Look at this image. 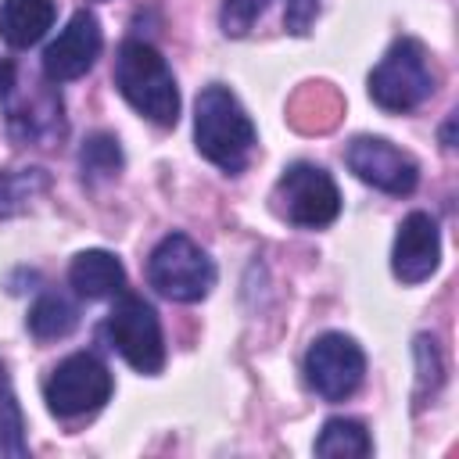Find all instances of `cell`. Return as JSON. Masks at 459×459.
<instances>
[{
  "label": "cell",
  "instance_id": "19",
  "mask_svg": "<svg viewBox=\"0 0 459 459\" xmlns=\"http://www.w3.org/2000/svg\"><path fill=\"white\" fill-rule=\"evenodd\" d=\"M0 452L4 455H25V437H22V412H18V402L11 394V384H7V373L0 366Z\"/></svg>",
  "mask_w": 459,
  "mask_h": 459
},
{
  "label": "cell",
  "instance_id": "22",
  "mask_svg": "<svg viewBox=\"0 0 459 459\" xmlns=\"http://www.w3.org/2000/svg\"><path fill=\"white\" fill-rule=\"evenodd\" d=\"M316 14H319V0H287L283 22H287V29H290L294 36H305L308 25L316 22Z\"/></svg>",
  "mask_w": 459,
  "mask_h": 459
},
{
  "label": "cell",
  "instance_id": "9",
  "mask_svg": "<svg viewBox=\"0 0 459 459\" xmlns=\"http://www.w3.org/2000/svg\"><path fill=\"white\" fill-rule=\"evenodd\" d=\"M344 158H348V169L362 183H369V186H377L384 194H398L402 197V194L416 190V179H420L416 161L405 151H398L391 140H384V136H359V140H351Z\"/></svg>",
  "mask_w": 459,
  "mask_h": 459
},
{
  "label": "cell",
  "instance_id": "2",
  "mask_svg": "<svg viewBox=\"0 0 459 459\" xmlns=\"http://www.w3.org/2000/svg\"><path fill=\"white\" fill-rule=\"evenodd\" d=\"M115 86L143 118H151L158 126H176V118H179V90H176L172 68L165 65V57L151 43L126 39L118 47Z\"/></svg>",
  "mask_w": 459,
  "mask_h": 459
},
{
  "label": "cell",
  "instance_id": "16",
  "mask_svg": "<svg viewBox=\"0 0 459 459\" xmlns=\"http://www.w3.org/2000/svg\"><path fill=\"white\" fill-rule=\"evenodd\" d=\"M79 323V308L65 298V294H43L32 308H29V330L39 341H54L72 333Z\"/></svg>",
  "mask_w": 459,
  "mask_h": 459
},
{
  "label": "cell",
  "instance_id": "4",
  "mask_svg": "<svg viewBox=\"0 0 459 459\" xmlns=\"http://www.w3.org/2000/svg\"><path fill=\"white\" fill-rule=\"evenodd\" d=\"M147 280L169 301H201L215 287V265L186 233H169L147 258Z\"/></svg>",
  "mask_w": 459,
  "mask_h": 459
},
{
  "label": "cell",
  "instance_id": "15",
  "mask_svg": "<svg viewBox=\"0 0 459 459\" xmlns=\"http://www.w3.org/2000/svg\"><path fill=\"white\" fill-rule=\"evenodd\" d=\"M369 452H373V441H369L366 427L355 420H344V416L326 420L316 437V455H326V459H362Z\"/></svg>",
  "mask_w": 459,
  "mask_h": 459
},
{
  "label": "cell",
  "instance_id": "20",
  "mask_svg": "<svg viewBox=\"0 0 459 459\" xmlns=\"http://www.w3.org/2000/svg\"><path fill=\"white\" fill-rule=\"evenodd\" d=\"M269 4H273V0H222V14H219L222 32H226V36H244V32L265 14Z\"/></svg>",
  "mask_w": 459,
  "mask_h": 459
},
{
  "label": "cell",
  "instance_id": "1",
  "mask_svg": "<svg viewBox=\"0 0 459 459\" xmlns=\"http://www.w3.org/2000/svg\"><path fill=\"white\" fill-rule=\"evenodd\" d=\"M197 151L222 172H240L255 151V126L226 86H208L194 108Z\"/></svg>",
  "mask_w": 459,
  "mask_h": 459
},
{
  "label": "cell",
  "instance_id": "5",
  "mask_svg": "<svg viewBox=\"0 0 459 459\" xmlns=\"http://www.w3.org/2000/svg\"><path fill=\"white\" fill-rule=\"evenodd\" d=\"M273 208L294 226L319 230L341 215V194H337V183L330 179V172H323L319 165L298 161V165L283 169V176L276 179Z\"/></svg>",
  "mask_w": 459,
  "mask_h": 459
},
{
  "label": "cell",
  "instance_id": "8",
  "mask_svg": "<svg viewBox=\"0 0 459 459\" xmlns=\"http://www.w3.org/2000/svg\"><path fill=\"white\" fill-rule=\"evenodd\" d=\"M362 373H366V355L344 333H323L305 351V380L326 402L348 398L362 384Z\"/></svg>",
  "mask_w": 459,
  "mask_h": 459
},
{
  "label": "cell",
  "instance_id": "18",
  "mask_svg": "<svg viewBox=\"0 0 459 459\" xmlns=\"http://www.w3.org/2000/svg\"><path fill=\"white\" fill-rule=\"evenodd\" d=\"M79 169H82V179L97 183V179H115L118 169H122V147L111 133H93L82 151H79Z\"/></svg>",
  "mask_w": 459,
  "mask_h": 459
},
{
  "label": "cell",
  "instance_id": "14",
  "mask_svg": "<svg viewBox=\"0 0 459 459\" xmlns=\"http://www.w3.org/2000/svg\"><path fill=\"white\" fill-rule=\"evenodd\" d=\"M54 25V0H4L0 4V39L14 50L32 47Z\"/></svg>",
  "mask_w": 459,
  "mask_h": 459
},
{
  "label": "cell",
  "instance_id": "10",
  "mask_svg": "<svg viewBox=\"0 0 459 459\" xmlns=\"http://www.w3.org/2000/svg\"><path fill=\"white\" fill-rule=\"evenodd\" d=\"M100 22L93 11H75L72 22L57 32V39L43 50V75L50 82H72L86 75L100 54Z\"/></svg>",
  "mask_w": 459,
  "mask_h": 459
},
{
  "label": "cell",
  "instance_id": "23",
  "mask_svg": "<svg viewBox=\"0 0 459 459\" xmlns=\"http://www.w3.org/2000/svg\"><path fill=\"white\" fill-rule=\"evenodd\" d=\"M14 86V65L7 57H0V97H7Z\"/></svg>",
  "mask_w": 459,
  "mask_h": 459
},
{
  "label": "cell",
  "instance_id": "3",
  "mask_svg": "<svg viewBox=\"0 0 459 459\" xmlns=\"http://www.w3.org/2000/svg\"><path fill=\"white\" fill-rule=\"evenodd\" d=\"M437 86V72L420 39L402 36L369 72V97L384 111H412L420 108Z\"/></svg>",
  "mask_w": 459,
  "mask_h": 459
},
{
  "label": "cell",
  "instance_id": "7",
  "mask_svg": "<svg viewBox=\"0 0 459 459\" xmlns=\"http://www.w3.org/2000/svg\"><path fill=\"white\" fill-rule=\"evenodd\" d=\"M43 398L57 420H75V416L97 412L111 398V373L90 351L68 355L65 362H57L50 369V377L43 384Z\"/></svg>",
  "mask_w": 459,
  "mask_h": 459
},
{
  "label": "cell",
  "instance_id": "21",
  "mask_svg": "<svg viewBox=\"0 0 459 459\" xmlns=\"http://www.w3.org/2000/svg\"><path fill=\"white\" fill-rule=\"evenodd\" d=\"M416 359H420V398L441 384V359L430 337H416Z\"/></svg>",
  "mask_w": 459,
  "mask_h": 459
},
{
  "label": "cell",
  "instance_id": "13",
  "mask_svg": "<svg viewBox=\"0 0 459 459\" xmlns=\"http://www.w3.org/2000/svg\"><path fill=\"white\" fill-rule=\"evenodd\" d=\"M68 283L75 287L79 298H111V294H122L126 287V269L122 262L111 255V251H100V247H90V251H79L68 265Z\"/></svg>",
  "mask_w": 459,
  "mask_h": 459
},
{
  "label": "cell",
  "instance_id": "11",
  "mask_svg": "<svg viewBox=\"0 0 459 459\" xmlns=\"http://www.w3.org/2000/svg\"><path fill=\"white\" fill-rule=\"evenodd\" d=\"M441 262V233L437 222L427 212H412L402 219L391 247V269L402 283H420L427 280Z\"/></svg>",
  "mask_w": 459,
  "mask_h": 459
},
{
  "label": "cell",
  "instance_id": "17",
  "mask_svg": "<svg viewBox=\"0 0 459 459\" xmlns=\"http://www.w3.org/2000/svg\"><path fill=\"white\" fill-rule=\"evenodd\" d=\"M47 186H50V176L43 169H11V172H0V219L25 212Z\"/></svg>",
  "mask_w": 459,
  "mask_h": 459
},
{
  "label": "cell",
  "instance_id": "12",
  "mask_svg": "<svg viewBox=\"0 0 459 459\" xmlns=\"http://www.w3.org/2000/svg\"><path fill=\"white\" fill-rule=\"evenodd\" d=\"M7 122L11 133L25 143L47 147L50 140L65 136V115H61V97L50 86H32L22 100L7 104Z\"/></svg>",
  "mask_w": 459,
  "mask_h": 459
},
{
  "label": "cell",
  "instance_id": "6",
  "mask_svg": "<svg viewBox=\"0 0 459 459\" xmlns=\"http://www.w3.org/2000/svg\"><path fill=\"white\" fill-rule=\"evenodd\" d=\"M104 333L111 348L136 369V373H161L165 366V337L154 308L136 294H118L104 319Z\"/></svg>",
  "mask_w": 459,
  "mask_h": 459
}]
</instances>
